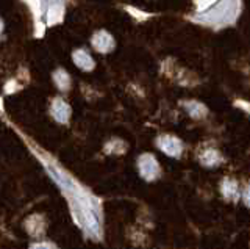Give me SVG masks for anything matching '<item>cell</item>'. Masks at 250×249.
<instances>
[{
	"label": "cell",
	"instance_id": "6da1fadb",
	"mask_svg": "<svg viewBox=\"0 0 250 249\" xmlns=\"http://www.w3.org/2000/svg\"><path fill=\"white\" fill-rule=\"evenodd\" d=\"M138 171L147 182H153L161 174V166L152 154H143L138 158Z\"/></svg>",
	"mask_w": 250,
	"mask_h": 249
},
{
	"label": "cell",
	"instance_id": "7a4b0ae2",
	"mask_svg": "<svg viewBox=\"0 0 250 249\" xmlns=\"http://www.w3.org/2000/svg\"><path fill=\"white\" fill-rule=\"evenodd\" d=\"M156 147L172 158H178L180 155L183 154V149H185L182 139L177 138L175 135H169V134L160 135L158 138H156Z\"/></svg>",
	"mask_w": 250,
	"mask_h": 249
},
{
	"label": "cell",
	"instance_id": "3957f363",
	"mask_svg": "<svg viewBox=\"0 0 250 249\" xmlns=\"http://www.w3.org/2000/svg\"><path fill=\"white\" fill-rule=\"evenodd\" d=\"M91 43H92V47L96 49L100 53H108L114 49L116 41L114 38L111 36V33L105 32V30H100V32H96L91 38Z\"/></svg>",
	"mask_w": 250,
	"mask_h": 249
},
{
	"label": "cell",
	"instance_id": "277c9868",
	"mask_svg": "<svg viewBox=\"0 0 250 249\" xmlns=\"http://www.w3.org/2000/svg\"><path fill=\"white\" fill-rule=\"evenodd\" d=\"M199 161H200V165H203L205 168H216L224 161V157L217 149H214V147H205V149L200 151L199 154Z\"/></svg>",
	"mask_w": 250,
	"mask_h": 249
},
{
	"label": "cell",
	"instance_id": "5b68a950",
	"mask_svg": "<svg viewBox=\"0 0 250 249\" xmlns=\"http://www.w3.org/2000/svg\"><path fill=\"white\" fill-rule=\"evenodd\" d=\"M221 194L227 201H236L239 198V185L231 177H225L221 182Z\"/></svg>",
	"mask_w": 250,
	"mask_h": 249
},
{
	"label": "cell",
	"instance_id": "8992f818",
	"mask_svg": "<svg viewBox=\"0 0 250 249\" xmlns=\"http://www.w3.org/2000/svg\"><path fill=\"white\" fill-rule=\"evenodd\" d=\"M72 57H74V63H75V66H77V68H80L82 71H84V72L92 71L94 66H96V63H94L92 57H91L89 53L86 52L84 49H78V50H75Z\"/></svg>",
	"mask_w": 250,
	"mask_h": 249
},
{
	"label": "cell",
	"instance_id": "52a82bcc",
	"mask_svg": "<svg viewBox=\"0 0 250 249\" xmlns=\"http://www.w3.org/2000/svg\"><path fill=\"white\" fill-rule=\"evenodd\" d=\"M52 116L58 122H67L70 116V108L62 99H55L52 104Z\"/></svg>",
	"mask_w": 250,
	"mask_h": 249
},
{
	"label": "cell",
	"instance_id": "ba28073f",
	"mask_svg": "<svg viewBox=\"0 0 250 249\" xmlns=\"http://www.w3.org/2000/svg\"><path fill=\"white\" fill-rule=\"evenodd\" d=\"M183 105H185V110L189 113V116L194 119H202L208 114V108L202 102H197V100H186V102H183Z\"/></svg>",
	"mask_w": 250,
	"mask_h": 249
},
{
	"label": "cell",
	"instance_id": "9c48e42d",
	"mask_svg": "<svg viewBox=\"0 0 250 249\" xmlns=\"http://www.w3.org/2000/svg\"><path fill=\"white\" fill-rule=\"evenodd\" d=\"M53 80L57 83V87L60 90H67L69 88V83H70V77L66 71H62V69H58L57 72L53 74Z\"/></svg>",
	"mask_w": 250,
	"mask_h": 249
},
{
	"label": "cell",
	"instance_id": "30bf717a",
	"mask_svg": "<svg viewBox=\"0 0 250 249\" xmlns=\"http://www.w3.org/2000/svg\"><path fill=\"white\" fill-rule=\"evenodd\" d=\"M125 149H127V144H125L122 139H117V138L111 139V141L105 146V151L108 154H124Z\"/></svg>",
	"mask_w": 250,
	"mask_h": 249
},
{
	"label": "cell",
	"instance_id": "8fae6325",
	"mask_svg": "<svg viewBox=\"0 0 250 249\" xmlns=\"http://www.w3.org/2000/svg\"><path fill=\"white\" fill-rule=\"evenodd\" d=\"M30 249H55V245L49 243V241H39V243L31 245Z\"/></svg>",
	"mask_w": 250,
	"mask_h": 249
},
{
	"label": "cell",
	"instance_id": "7c38bea8",
	"mask_svg": "<svg viewBox=\"0 0 250 249\" xmlns=\"http://www.w3.org/2000/svg\"><path fill=\"white\" fill-rule=\"evenodd\" d=\"M242 202L250 208V185H247L244 191H242Z\"/></svg>",
	"mask_w": 250,
	"mask_h": 249
},
{
	"label": "cell",
	"instance_id": "4fadbf2b",
	"mask_svg": "<svg viewBox=\"0 0 250 249\" xmlns=\"http://www.w3.org/2000/svg\"><path fill=\"white\" fill-rule=\"evenodd\" d=\"M2 30H3V22L0 21V33H2Z\"/></svg>",
	"mask_w": 250,
	"mask_h": 249
}]
</instances>
